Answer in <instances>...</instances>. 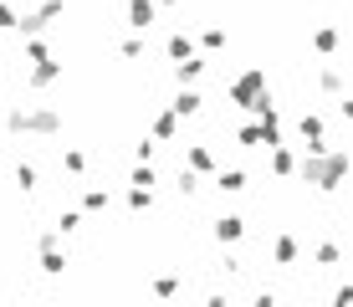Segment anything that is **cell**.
<instances>
[{"mask_svg":"<svg viewBox=\"0 0 353 307\" xmlns=\"http://www.w3.org/2000/svg\"><path fill=\"white\" fill-rule=\"evenodd\" d=\"M297 175L323 195H338L348 179V149L343 143H327V149H307V159L297 164Z\"/></svg>","mask_w":353,"mask_h":307,"instance_id":"obj_1","label":"cell"},{"mask_svg":"<svg viewBox=\"0 0 353 307\" xmlns=\"http://www.w3.org/2000/svg\"><path fill=\"white\" fill-rule=\"evenodd\" d=\"M261 92H266V67H241L236 77L225 82V97H230V108H241V113H251V108L261 103Z\"/></svg>","mask_w":353,"mask_h":307,"instance_id":"obj_2","label":"cell"},{"mask_svg":"<svg viewBox=\"0 0 353 307\" xmlns=\"http://www.w3.org/2000/svg\"><path fill=\"white\" fill-rule=\"evenodd\" d=\"M57 16H67V0H41V6H31V10L16 16V36H41Z\"/></svg>","mask_w":353,"mask_h":307,"instance_id":"obj_3","label":"cell"},{"mask_svg":"<svg viewBox=\"0 0 353 307\" xmlns=\"http://www.w3.org/2000/svg\"><path fill=\"white\" fill-rule=\"evenodd\" d=\"M62 108H46V103H36L21 113V133H36V139H52V133H62Z\"/></svg>","mask_w":353,"mask_h":307,"instance_id":"obj_4","label":"cell"},{"mask_svg":"<svg viewBox=\"0 0 353 307\" xmlns=\"http://www.w3.org/2000/svg\"><path fill=\"white\" fill-rule=\"evenodd\" d=\"M297 133L307 139V149H327V143H333V139H327V118L318 113V108H307V113L297 118Z\"/></svg>","mask_w":353,"mask_h":307,"instance_id":"obj_5","label":"cell"},{"mask_svg":"<svg viewBox=\"0 0 353 307\" xmlns=\"http://www.w3.org/2000/svg\"><path fill=\"white\" fill-rule=\"evenodd\" d=\"M62 77H67V67L46 57V61H31V77H26V88H31V92H46V88H57Z\"/></svg>","mask_w":353,"mask_h":307,"instance_id":"obj_6","label":"cell"},{"mask_svg":"<svg viewBox=\"0 0 353 307\" xmlns=\"http://www.w3.org/2000/svg\"><path fill=\"white\" fill-rule=\"evenodd\" d=\"M210 236H215V246H236V241H246V220L241 215H215Z\"/></svg>","mask_w":353,"mask_h":307,"instance_id":"obj_7","label":"cell"},{"mask_svg":"<svg viewBox=\"0 0 353 307\" xmlns=\"http://www.w3.org/2000/svg\"><path fill=\"white\" fill-rule=\"evenodd\" d=\"M149 139L154 143H174L179 139V113H174V108H159V113L149 118Z\"/></svg>","mask_w":353,"mask_h":307,"instance_id":"obj_8","label":"cell"},{"mask_svg":"<svg viewBox=\"0 0 353 307\" xmlns=\"http://www.w3.org/2000/svg\"><path fill=\"white\" fill-rule=\"evenodd\" d=\"M266 251H272V261H276V266H297V251H302V246H297V236H292V230H276Z\"/></svg>","mask_w":353,"mask_h":307,"instance_id":"obj_9","label":"cell"},{"mask_svg":"<svg viewBox=\"0 0 353 307\" xmlns=\"http://www.w3.org/2000/svg\"><path fill=\"white\" fill-rule=\"evenodd\" d=\"M123 21L133 31H149L154 21H159V6H154V0H128V10H123Z\"/></svg>","mask_w":353,"mask_h":307,"instance_id":"obj_10","label":"cell"},{"mask_svg":"<svg viewBox=\"0 0 353 307\" xmlns=\"http://www.w3.org/2000/svg\"><path fill=\"white\" fill-rule=\"evenodd\" d=\"M169 108H174L179 118H200V108H205V92L190 82V88H179V92H174V103H169Z\"/></svg>","mask_w":353,"mask_h":307,"instance_id":"obj_11","label":"cell"},{"mask_svg":"<svg viewBox=\"0 0 353 307\" xmlns=\"http://www.w3.org/2000/svg\"><path fill=\"white\" fill-rule=\"evenodd\" d=\"M318 88H323L327 97H343V92H348V77H343V67H338V61L318 67Z\"/></svg>","mask_w":353,"mask_h":307,"instance_id":"obj_12","label":"cell"},{"mask_svg":"<svg viewBox=\"0 0 353 307\" xmlns=\"http://www.w3.org/2000/svg\"><path fill=\"white\" fill-rule=\"evenodd\" d=\"M205 77V57L200 52H190L185 61H174V82H179V88H190V82H200Z\"/></svg>","mask_w":353,"mask_h":307,"instance_id":"obj_13","label":"cell"},{"mask_svg":"<svg viewBox=\"0 0 353 307\" xmlns=\"http://www.w3.org/2000/svg\"><path fill=\"white\" fill-rule=\"evenodd\" d=\"M272 175H282V179L297 175V154L287 149V139H282V143H272Z\"/></svg>","mask_w":353,"mask_h":307,"instance_id":"obj_14","label":"cell"},{"mask_svg":"<svg viewBox=\"0 0 353 307\" xmlns=\"http://www.w3.org/2000/svg\"><path fill=\"white\" fill-rule=\"evenodd\" d=\"M215 190H221V195H241V190H251V184H246V169H215Z\"/></svg>","mask_w":353,"mask_h":307,"instance_id":"obj_15","label":"cell"},{"mask_svg":"<svg viewBox=\"0 0 353 307\" xmlns=\"http://www.w3.org/2000/svg\"><path fill=\"white\" fill-rule=\"evenodd\" d=\"M312 52L318 57H338V26H312Z\"/></svg>","mask_w":353,"mask_h":307,"instance_id":"obj_16","label":"cell"},{"mask_svg":"<svg viewBox=\"0 0 353 307\" xmlns=\"http://www.w3.org/2000/svg\"><path fill=\"white\" fill-rule=\"evenodd\" d=\"M36 256H41V272L46 277H62L67 272V251H62V246H41Z\"/></svg>","mask_w":353,"mask_h":307,"instance_id":"obj_17","label":"cell"},{"mask_svg":"<svg viewBox=\"0 0 353 307\" xmlns=\"http://www.w3.org/2000/svg\"><path fill=\"white\" fill-rule=\"evenodd\" d=\"M185 164L194 169V175H215V154H210V143H190V159Z\"/></svg>","mask_w":353,"mask_h":307,"instance_id":"obj_18","label":"cell"},{"mask_svg":"<svg viewBox=\"0 0 353 307\" xmlns=\"http://www.w3.org/2000/svg\"><path fill=\"white\" fill-rule=\"evenodd\" d=\"M164 52H169V61H185L190 52H200V46H194V36H190V31H174V36L164 41Z\"/></svg>","mask_w":353,"mask_h":307,"instance_id":"obj_19","label":"cell"},{"mask_svg":"<svg viewBox=\"0 0 353 307\" xmlns=\"http://www.w3.org/2000/svg\"><path fill=\"white\" fill-rule=\"evenodd\" d=\"M128 184H143V190H154V184H159V169H154V159H139V164L128 169Z\"/></svg>","mask_w":353,"mask_h":307,"instance_id":"obj_20","label":"cell"},{"mask_svg":"<svg viewBox=\"0 0 353 307\" xmlns=\"http://www.w3.org/2000/svg\"><path fill=\"white\" fill-rule=\"evenodd\" d=\"M16 190H21V195L41 190V169H36V164H26V159H21V164H16Z\"/></svg>","mask_w":353,"mask_h":307,"instance_id":"obj_21","label":"cell"},{"mask_svg":"<svg viewBox=\"0 0 353 307\" xmlns=\"http://www.w3.org/2000/svg\"><path fill=\"white\" fill-rule=\"evenodd\" d=\"M194 46H205V52H225V46H230V31H225V26H205Z\"/></svg>","mask_w":353,"mask_h":307,"instance_id":"obj_22","label":"cell"},{"mask_svg":"<svg viewBox=\"0 0 353 307\" xmlns=\"http://www.w3.org/2000/svg\"><path fill=\"white\" fill-rule=\"evenodd\" d=\"M82 210H88V215L108 210V190H103V184H88V190H82Z\"/></svg>","mask_w":353,"mask_h":307,"instance_id":"obj_23","label":"cell"},{"mask_svg":"<svg viewBox=\"0 0 353 307\" xmlns=\"http://www.w3.org/2000/svg\"><path fill=\"white\" fill-rule=\"evenodd\" d=\"M62 169L72 179H82V175H88V154H82V149H62Z\"/></svg>","mask_w":353,"mask_h":307,"instance_id":"obj_24","label":"cell"},{"mask_svg":"<svg viewBox=\"0 0 353 307\" xmlns=\"http://www.w3.org/2000/svg\"><path fill=\"white\" fill-rule=\"evenodd\" d=\"M200 179H205V175H194V169L185 164V169H179V179H174V190L185 195V200H194V195H200Z\"/></svg>","mask_w":353,"mask_h":307,"instance_id":"obj_25","label":"cell"},{"mask_svg":"<svg viewBox=\"0 0 353 307\" xmlns=\"http://www.w3.org/2000/svg\"><path fill=\"white\" fill-rule=\"evenodd\" d=\"M236 143H241V149H261V123H241Z\"/></svg>","mask_w":353,"mask_h":307,"instance_id":"obj_26","label":"cell"},{"mask_svg":"<svg viewBox=\"0 0 353 307\" xmlns=\"http://www.w3.org/2000/svg\"><path fill=\"white\" fill-rule=\"evenodd\" d=\"M128 210H154V190H143V184H128Z\"/></svg>","mask_w":353,"mask_h":307,"instance_id":"obj_27","label":"cell"},{"mask_svg":"<svg viewBox=\"0 0 353 307\" xmlns=\"http://www.w3.org/2000/svg\"><path fill=\"white\" fill-rule=\"evenodd\" d=\"M21 41H26V67H31V61H46V57H52V46H46L41 36H21Z\"/></svg>","mask_w":353,"mask_h":307,"instance_id":"obj_28","label":"cell"},{"mask_svg":"<svg viewBox=\"0 0 353 307\" xmlns=\"http://www.w3.org/2000/svg\"><path fill=\"white\" fill-rule=\"evenodd\" d=\"M312 256H318V266H338V256H343V251H338V241H318V246H312Z\"/></svg>","mask_w":353,"mask_h":307,"instance_id":"obj_29","label":"cell"},{"mask_svg":"<svg viewBox=\"0 0 353 307\" xmlns=\"http://www.w3.org/2000/svg\"><path fill=\"white\" fill-rule=\"evenodd\" d=\"M149 292H154V297H179V277H154Z\"/></svg>","mask_w":353,"mask_h":307,"instance_id":"obj_30","label":"cell"},{"mask_svg":"<svg viewBox=\"0 0 353 307\" xmlns=\"http://www.w3.org/2000/svg\"><path fill=\"white\" fill-rule=\"evenodd\" d=\"M143 52H149V41H143V36H128V41L118 46V57H123V61H139Z\"/></svg>","mask_w":353,"mask_h":307,"instance_id":"obj_31","label":"cell"},{"mask_svg":"<svg viewBox=\"0 0 353 307\" xmlns=\"http://www.w3.org/2000/svg\"><path fill=\"white\" fill-rule=\"evenodd\" d=\"M77 226H82V210H62L57 215V230H62V236H72Z\"/></svg>","mask_w":353,"mask_h":307,"instance_id":"obj_32","label":"cell"},{"mask_svg":"<svg viewBox=\"0 0 353 307\" xmlns=\"http://www.w3.org/2000/svg\"><path fill=\"white\" fill-rule=\"evenodd\" d=\"M16 16H21V10L10 6V0H0V31H16Z\"/></svg>","mask_w":353,"mask_h":307,"instance_id":"obj_33","label":"cell"},{"mask_svg":"<svg viewBox=\"0 0 353 307\" xmlns=\"http://www.w3.org/2000/svg\"><path fill=\"white\" fill-rule=\"evenodd\" d=\"M154 6H159V10H169V6H179V0H154Z\"/></svg>","mask_w":353,"mask_h":307,"instance_id":"obj_34","label":"cell"},{"mask_svg":"<svg viewBox=\"0 0 353 307\" xmlns=\"http://www.w3.org/2000/svg\"><path fill=\"white\" fill-rule=\"evenodd\" d=\"M0 164H6V154H0Z\"/></svg>","mask_w":353,"mask_h":307,"instance_id":"obj_35","label":"cell"}]
</instances>
